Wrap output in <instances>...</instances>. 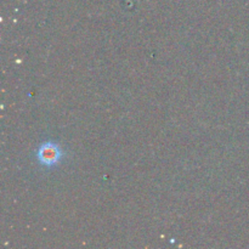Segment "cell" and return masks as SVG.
Returning <instances> with one entry per match:
<instances>
[{
  "instance_id": "6da1fadb",
  "label": "cell",
  "mask_w": 249,
  "mask_h": 249,
  "mask_svg": "<svg viewBox=\"0 0 249 249\" xmlns=\"http://www.w3.org/2000/svg\"><path fill=\"white\" fill-rule=\"evenodd\" d=\"M61 157H62V152L56 143L45 142L39 147L38 160L41 164L46 167L56 165L61 160Z\"/></svg>"
}]
</instances>
